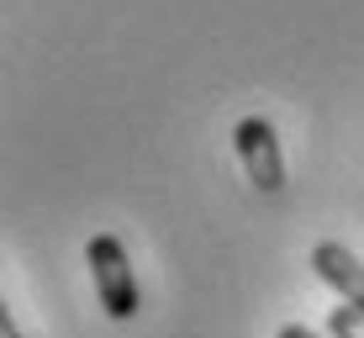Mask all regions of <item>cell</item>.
<instances>
[{"instance_id":"cell-1","label":"cell","mask_w":364,"mask_h":338,"mask_svg":"<svg viewBox=\"0 0 364 338\" xmlns=\"http://www.w3.org/2000/svg\"><path fill=\"white\" fill-rule=\"evenodd\" d=\"M85 265H90V280H95V302L106 307V317L127 322L137 317L143 296H137V275H132V259L122 248L117 233H95L90 248H85Z\"/></svg>"},{"instance_id":"cell-2","label":"cell","mask_w":364,"mask_h":338,"mask_svg":"<svg viewBox=\"0 0 364 338\" xmlns=\"http://www.w3.org/2000/svg\"><path fill=\"white\" fill-rule=\"evenodd\" d=\"M237 143V159H243V174L254 180V191L274 196L285 185V159H280V143H274V127L264 117H243L232 132Z\"/></svg>"},{"instance_id":"cell-3","label":"cell","mask_w":364,"mask_h":338,"mask_svg":"<svg viewBox=\"0 0 364 338\" xmlns=\"http://www.w3.org/2000/svg\"><path fill=\"white\" fill-rule=\"evenodd\" d=\"M311 270L322 275V280L338 291V302L343 307H354V312H364V265L354 254H348L343 243H333V238H322L317 248H311Z\"/></svg>"},{"instance_id":"cell-4","label":"cell","mask_w":364,"mask_h":338,"mask_svg":"<svg viewBox=\"0 0 364 338\" xmlns=\"http://www.w3.org/2000/svg\"><path fill=\"white\" fill-rule=\"evenodd\" d=\"M328 333H333V338H364V312H354V307H333Z\"/></svg>"},{"instance_id":"cell-5","label":"cell","mask_w":364,"mask_h":338,"mask_svg":"<svg viewBox=\"0 0 364 338\" xmlns=\"http://www.w3.org/2000/svg\"><path fill=\"white\" fill-rule=\"evenodd\" d=\"M280 338H322V333H317V328H301V322H285Z\"/></svg>"},{"instance_id":"cell-6","label":"cell","mask_w":364,"mask_h":338,"mask_svg":"<svg viewBox=\"0 0 364 338\" xmlns=\"http://www.w3.org/2000/svg\"><path fill=\"white\" fill-rule=\"evenodd\" d=\"M0 338H21V328H16V317H11V312H0Z\"/></svg>"}]
</instances>
